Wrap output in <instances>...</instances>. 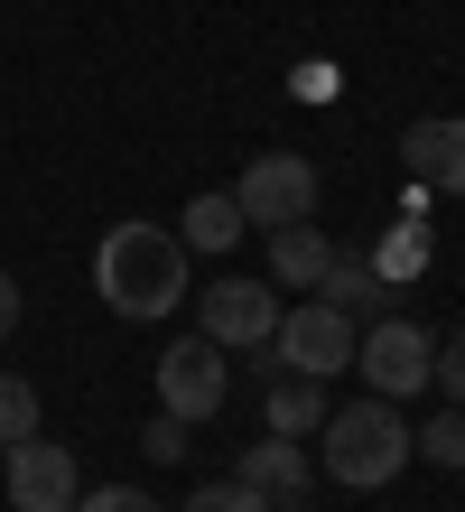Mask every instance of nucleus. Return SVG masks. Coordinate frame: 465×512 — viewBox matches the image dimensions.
I'll list each match as a JSON object with an SVG mask.
<instances>
[{
	"label": "nucleus",
	"instance_id": "f257e3e1",
	"mask_svg": "<svg viewBox=\"0 0 465 512\" xmlns=\"http://www.w3.org/2000/svg\"><path fill=\"white\" fill-rule=\"evenodd\" d=\"M93 289H103V308L131 317V326L168 317V308H186V243L159 233V224H112L103 252H93Z\"/></svg>",
	"mask_w": 465,
	"mask_h": 512
},
{
	"label": "nucleus",
	"instance_id": "f03ea898",
	"mask_svg": "<svg viewBox=\"0 0 465 512\" xmlns=\"http://www.w3.org/2000/svg\"><path fill=\"white\" fill-rule=\"evenodd\" d=\"M326 447H317V466L335 475L345 494H382L400 466L419 457V438H410V419H400L382 391L372 401H345V410H326V429H317Z\"/></svg>",
	"mask_w": 465,
	"mask_h": 512
},
{
	"label": "nucleus",
	"instance_id": "7ed1b4c3",
	"mask_svg": "<svg viewBox=\"0 0 465 512\" xmlns=\"http://www.w3.org/2000/svg\"><path fill=\"white\" fill-rule=\"evenodd\" d=\"M270 364H279V373H307V382L345 373V364H354V317H345V308H326V298H307V308H279Z\"/></svg>",
	"mask_w": 465,
	"mask_h": 512
},
{
	"label": "nucleus",
	"instance_id": "20e7f679",
	"mask_svg": "<svg viewBox=\"0 0 465 512\" xmlns=\"http://www.w3.org/2000/svg\"><path fill=\"white\" fill-rule=\"evenodd\" d=\"M233 205H242V224H307L317 215V168L298 159V149H261L252 168H242V187H233Z\"/></svg>",
	"mask_w": 465,
	"mask_h": 512
},
{
	"label": "nucleus",
	"instance_id": "39448f33",
	"mask_svg": "<svg viewBox=\"0 0 465 512\" xmlns=\"http://www.w3.org/2000/svg\"><path fill=\"white\" fill-rule=\"evenodd\" d=\"M428 364H438V336L410 317H382L354 336V373H372V391L382 401H410V391H428Z\"/></svg>",
	"mask_w": 465,
	"mask_h": 512
},
{
	"label": "nucleus",
	"instance_id": "423d86ee",
	"mask_svg": "<svg viewBox=\"0 0 465 512\" xmlns=\"http://www.w3.org/2000/svg\"><path fill=\"white\" fill-rule=\"evenodd\" d=\"M224 391H233V373H224V345H214V336H177V345L159 354V410H168V419L196 429V419L224 410Z\"/></svg>",
	"mask_w": 465,
	"mask_h": 512
},
{
	"label": "nucleus",
	"instance_id": "0eeeda50",
	"mask_svg": "<svg viewBox=\"0 0 465 512\" xmlns=\"http://www.w3.org/2000/svg\"><path fill=\"white\" fill-rule=\"evenodd\" d=\"M196 336H214L224 354H252V345H270L279 336V298H270V280H214L205 298H196Z\"/></svg>",
	"mask_w": 465,
	"mask_h": 512
},
{
	"label": "nucleus",
	"instance_id": "6e6552de",
	"mask_svg": "<svg viewBox=\"0 0 465 512\" xmlns=\"http://www.w3.org/2000/svg\"><path fill=\"white\" fill-rule=\"evenodd\" d=\"M10 512H75V447L19 438L10 447Z\"/></svg>",
	"mask_w": 465,
	"mask_h": 512
},
{
	"label": "nucleus",
	"instance_id": "1a4fd4ad",
	"mask_svg": "<svg viewBox=\"0 0 465 512\" xmlns=\"http://www.w3.org/2000/svg\"><path fill=\"white\" fill-rule=\"evenodd\" d=\"M400 159H410L419 187L465 196V122H410V131H400Z\"/></svg>",
	"mask_w": 465,
	"mask_h": 512
},
{
	"label": "nucleus",
	"instance_id": "9d476101",
	"mask_svg": "<svg viewBox=\"0 0 465 512\" xmlns=\"http://www.w3.org/2000/svg\"><path fill=\"white\" fill-rule=\"evenodd\" d=\"M233 475H242V485H261L270 503H298V494H307V475H317V457H307L298 438H279V429H270L261 447H242V466H233Z\"/></svg>",
	"mask_w": 465,
	"mask_h": 512
},
{
	"label": "nucleus",
	"instance_id": "9b49d317",
	"mask_svg": "<svg viewBox=\"0 0 465 512\" xmlns=\"http://www.w3.org/2000/svg\"><path fill=\"white\" fill-rule=\"evenodd\" d=\"M326 261H335V243H326L317 224H270V270H279L289 289H317Z\"/></svg>",
	"mask_w": 465,
	"mask_h": 512
},
{
	"label": "nucleus",
	"instance_id": "f8f14e48",
	"mask_svg": "<svg viewBox=\"0 0 465 512\" xmlns=\"http://www.w3.org/2000/svg\"><path fill=\"white\" fill-rule=\"evenodd\" d=\"M270 429H279V438H317V429H326V382L279 373V382H270Z\"/></svg>",
	"mask_w": 465,
	"mask_h": 512
},
{
	"label": "nucleus",
	"instance_id": "ddd939ff",
	"mask_svg": "<svg viewBox=\"0 0 465 512\" xmlns=\"http://www.w3.org/2000/svg\"><path fill=\"white\" fill-rule=\"evenodd\" d=\"M177 224H186V233H177L186 252H233L242 233H252V224H242V205H233V196H196V205H186Z\"/></svg>",
	"mask_w": 465,
	"mask_h": 512
},
{
	"label": "nucleus",
	"instance_id": "4468645a",
	"mask_svg": "<svg viewBox=\"0 0 465 512\" xmlns=\"http://www.w3.org/2000/svg\"><path fill=\"white\" fill-rule=\"evenodd\" d=\"M317 298H326V308H372V298H382V270H372V261H354V252H335L326 261V280H317Z\"/></svg>",
	"mask_w": 465,
	"mask_h": 512
},
{
	"label": "nucleus",
	"instance_id": "2eb2a0df",
	"mask_svg": "<svg viewBox=\"0 0 465 512\" xmlns=\"http://www.w3.org/2000/svg\"><path fill=\"white\" fill-rule=\"evenodd\" d=\"M19 438H38V382L0 373V447H19Z\"/></svg>",
	"mask_w": 465,
	"mask_h": 512
},
{
	"label": "nucleus",
	"instance_id": "dca6fc26",
	"mask_svg": "<svg viewBox=\"0 0 465 512\" xmlns=\"http://www.w3.org/2000/svg\"><path fill=\"white\" fill-rule=\"evenodd\" d=\"M186 512H279L261 485H242V475H224V485H196L186 494Z\"/></svg>",
	"mask_w": 465,
	"mask_h": 512
},
{
	"label": "nucleus",
	"instance_id": "f3484780",
	"mask_svg": "<svg viewBox=\"0 0 465 512\" xmlns=\"http://www.w3.org/2000/svg\"><path fill=\"white\" fill-rule=\"evenodd\" d=\"M372 270H382V280H410V270H428V224H400L391 243H382V261H372Z\"/></svg>",
	"mask_w": 465,
	"mask_h": 512
},
{
	"label": "nucleus",
	"instance_id": "a211bd4d",
	"mask_svg": "<svg viewBox=\"0 0 465 512\" xmlns=\"http://www.w3.org/2000/svg\"><path fill=\"white\" fill-rule=\"evenodd\" d=\"M419 457L428 466H465V410H438V419H428V429H419Z\"/></svg>",
	"mask_w": 465,
	"mask_h": 512
},
{
	"label": "nucleus",
	"instance_id": "6ab92c4d",
	"mask_svg": "<svg viewBox=\"0 0 465 512\" xmlns=\"http://www.w3.org/2000/svg\"><path fill=\"white\" fill-rule=\"evenodd\" d=\"M75 512H159L140 485H93V494H75Z\"/></svg>",
	"mask_w": 465,
	"mask_h": 512
},
{
	"label": "nucleus",
	"instance_id": "aec40b11",
	"mask_svg": "<svg viewBox=\"0 0 465 512\" xmlns=\"http://www.w3.org/2000/svg\"><path fill=\"white\" fill-rule=\"evenodd\" d=\"M428 382H447V401L465 410V336H447V345H438V364H428Z\"/></svg>",
	"mask_w": 465,
	"mask_h": 512
},
{
	"label": "nucleus",
	"instance_id": "412c9836",
	"mask_svg": "<svg viewBox=\"0 0 465 512\" xmlns=\"http://www.w3.org/2000/svg\"><path fill=\"white\" fill-rule=\"evenodd\" d=\"M149 457H159V466H177V457H186V419H168V410L149 419Z\"/></svg>",
	"mask_w": 465,
	"mask_h": 512
},
{
	"label": "nucleus",
	"instance_id": "4be33fe9",
	"mask_svg": "<svg viewBox=\"0 0 465 512\" xmlns=\"http://www.w3.org/2000/svg\"><path fill=\"white\" fill-rule=\"evenodd\" d=\"M10 326H19V280L0 270V345H10Z\"/></svg>",
	"mask_w": 465,
	"mask_h": 512
},
{
	"label": "nucleus",
	"instance_id": "5701e85b",
	"mask_svg": "<svg viewBox=\"0 0 465 512\" xmlns=\"http://www.w3.org/2000/svg\"><path fill=\"white\" fill-rule=\"evenodd\" d=\"M279 512H307V494H298V503H279Z\"/></svg>",
	"mask_w": 465,
	"mask_h": 512
}]
</instances>
